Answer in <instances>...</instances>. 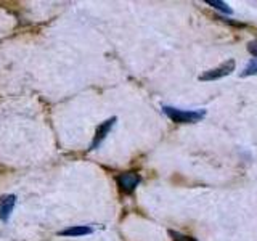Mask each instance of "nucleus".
Segmentation results:
<instances>
[{
    "mask_svg": "<svg viewBox=\"0 0 257 241\" xmlns=\"http://www.w3.org/2000/svg\"><path fill=\"white\" fill-rule=\"evenodd\" d=\"M163 111L169 119H172L177 124H195L206 116L204 109H180L172 106H163Z\"/></svg>",
    "mask_w": 257,
    "mask_h": 241,
    "instance_id": "1",
    "label": "nucleus"
},
{
    "mask_svg": "<svg viewBox=\"0 0 257 241\" xmlns=\"http://www.w3.org/2000/svg\"><path fill=\"white\" fill-rule=\"evenodd\" d=\"M235 66H236L235 60H227L225 63H222L220 66H217L214 69H209V71L203 72V74L199 76V80H217V79H222L225 76L231 74V72L235 71Z\"/></svg>",
    "mask_w": 257,
    "mask_h": 241,
    "instance_id": "2",
    "label": "nucleus"
},
{
    "mask_svg": "<svg viewBox=\"0 0 257 241\" xmlns=\"http://www.w3.org/2000/svg\"><path fill=\"white\" fill-rule=\"evenodd\" d=\"M116 117H109V119H106V120H103V123L95 129V135H93V140H92V143H90V148L88 150H96L101 145V142L106 139L108 137V134L111 132V129L114 127V124H116Z\"/></svg>",
    "mask_w": 257,
    "mask_h": 241,
    "instance_id": "3",
    "label": "nucleus"
},
{
    "mask_svg": "<svg viewBox=\"0 0 257 241\" xmlns=\"http://www.w3.org/2000/svg\"><path fill=\"white\" fill-rule=\"evenodd\" d=\"M116 180H117L119 188L122 190L125 195H131V193H134V190L139 187V183L142 182V177L135 172H124L117 175Z\"/></svg>",
    "mask_w": 257,
    "mask_h": 241,
    "instance_id": "4",
    "label": "nucleus"
},
{
    "mask_svg": "<svg viewBox=\"0 0 257 241\" xmlns=\"http://www.w3.org/2000/svg\"><path fill=\"white\" fill-rule=\"evenodd\" d=\"M16 204V195H4L0 198V220L8 222Z\"/></svg>",
    "mask_w": 257,
    "mask_h": 241,
    "instance_id": "5",
    "label": "nucleus"
},
{
    "mask_svg": "<svg viewBox=\"0 0 257 241\" xmlns=\"http://www.w3.org/2000/svg\"><path fill=\"white\" fill-rule=\"evenodd\" d=\"M93 233V228L88 227V225H71V227L61 230L58 235L60 236H69V238H76V236H85Z\"/></svg>",
    "mask_w": 257,
    "mask_h": 241,
    "instance_id": "6",
    "label": "nucleus"
},
{
    "mask_svg": "<svg viewBox=\"0 0 257 241\" xmlns=\"http://www.w3.org/2000/svg\"><path fill=\"white\" fill-rule=\"evenodd\" d=\"M206 4L207 5H211V7H214L215 10H219V12H222V13H227V15H231L233 13V10L231 8L225 4V2H222V0H206Z\"/></svg>",
    "mask_w": 257,
    "mask_h": 241,
    "instance_id": "7",
    "label": "nucleus"
},
{
    "mask_svg": "<svg viewBox=\"0 0 257 241\" xmlns=\"http://www.w3.org/2000/svg\"><path fill=\"white\" fill-rule=\"evenodd\" d=\"M251 74H257V60H252V61L246 66V69H244L243 72H241V76H243V77L251 76Z\"/></svg>",
    "mask_w": 257,
    "mask_h": 241,
    "instance_id": "8",
    "label": "nucleus"
},
{
    "mask_svg": "<svg viewBox=\"0 0 257 241\" xmlns=\"http://www.w3.org/2000/svg\"><path fill=\"white\" fill-rule=\"evenodd\" d=\"M169 235L172 236V239H174V241H196L195 238L187 236V235H182V233L174 231V230H169Z\"/></svg>",
    "mask_w": 257,
    "mask_h": 241,
    "instance_id": "9",
    "label": "nucleus"
},
{
    "mask_svg": "<svg viewBox=\"0 0 257 241\" xmlns=\"http://www.w3.org/2000/svg\"><path fill=\"white\" fill-rule=\"evenodd\" d=\"M247 52L257 58V39L252 40V42H249V44H247Z\"/></svg>",
    "mask_w": 257,
    "mask_h": 241,
    "instance_id": "10",
    "label": "nucleus"
}]
</instances>
